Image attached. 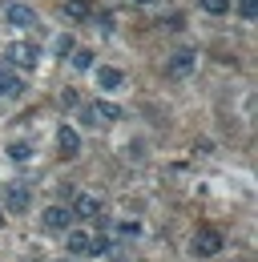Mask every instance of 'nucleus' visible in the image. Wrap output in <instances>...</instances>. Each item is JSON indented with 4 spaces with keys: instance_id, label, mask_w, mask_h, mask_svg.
Here are the masks:
<instances>
[{
    "instance_id": "1",
    "label": "nucleus",
    "mask_w": 258,
    "mask_h": 262,
    "mask_svg": "<svg viewBox=\"0 0 258 262\" xmlns=\"http://www.w3.org/2000/svg\"><path fill=\"white\" fill-rule=\"evenodd\" d=\"M193 69H198V53L193 49H178V53H169L165 77H169V85H182V81L193 77Z\"/></svg>"
},
{
    "instance_id": "2",
    "label": "nucleus",
    "mask_w": 258,
    "mask_h": 262,
    "mask_svg": "<svg viewBox=\"0 0 258 262\" xmlns=\"http://www.w3.org/2000/svg\"><path fill=\"white\" fill-rule=\"evenodd\" d=\"M4 53H8V65L20 69V73H32V69L40 65V49H36V45H29V40H12Z\"/></svg>"
},
{
    "instance_id": "3",
    "label": "nucleus",
    "mask_w": 258,
    "mask_h": 262,
    "mask_svg": "<svg viewBox=\"0 0 258 262\" xmlns=\"http://www.w3.org/2000/svg\"><path fill=\"white\" fill-rule=\"evenodd\" d=\"M222 246H226V238H222V230H214V226H202L198 238H193V254L198 258H214Z\"/></svg>"
},
{
    "instance_id": "4",
    "label": "nucleus",
    "mask_w": 258,
    "mask_h": 262,
    "mask_svg": "<svg viewBox=\"0 0 258 262\" xmlns=\"http://www.w3.org/2000/svg\"><path fill=\"white\" fill-rule=\"evenodd\" d=\"M29 206H32V190L25 182H8V186H4V210H8V214H25Z\"/></svg>"
},
{
    "instance_id": "5",
    "label": "nucleus",
    "mask_w": 258,
    "mask_h": 262,
    "mask_svg": "<svg viewBox=\"0 0 258 262\" xmlns=\"http://www.w3.org/2000/svg\"><path fill=\"white\" fill-rule=\"evenodd\" d=\"M4 20L12 29H32L36 25V12H32V4H25V0H8L4 4Z\"/></svg>"
},
{
    "instance_id": "6",
    "label": "nucleus",
    "mask_w": 258,
    "mask_h": 262,
    "mask_svg": "<svg viewBox=\"0 0 258 262\" xmlns=\"http://www.w3.org/2000/svg\"><path fill=\"white\" fill-rule=\"evenodd\" d=\"M40 226L61 234V230L73 226V210H69V206H45V210H40Z\"/></svg>"
},
{
    "instance_id": "7",
    "label": "nucleus",
    "mask_w": 258,
    "mask_h": 262,
    "mask_svg": "<svg viewBox=\"0 0 258 262\" xmlns=\"http://www.w3.org/2000/svg\"><path fill=\"white\" fill-rule=\"evenodd\" d=\"M121 85H125V73L117 65H101L97 69V89H101V93H117Z\"/></svg>"
},
{
    "instance_id": "8",
    "label": "nucleus",
    "mask_w": 258,
    "mask_h": 262,
    "mask_svg": "<svg viewBox=\"0 0 258 262\" xmlns=\"http://www.w3.org/2000/svg\"><path fill=\"white\" fill-rule=\"evenodd\" d=\"M57 154H61V158H77V154H81V133L73 129V125H61V129H57Z\"/></svg>"
},
{
    "instance_id": "9",
    "label": "nucleus",
    "mask_w": 258,
    "mask_h": 262,
    "mask_svg": "<svg viewBox=\"0 0 258 262\" xmlns=\"http://www.w3.org/2000/svg\"><path fill=\"white\" fill-rule=\"evenodd\" d=\"M73 214H77V218H101V198L97 194H77L73 198Z\"/></svg>"
},
{
    "instance_id": "10",
    "label": "nucleus",
    "mask_w": 258,
    "mask_h": 262,
    "mask_svg": "<svg viewBox=\"0 0 258 262\" xmlns=\"http://www.w3.org/2000/svg\"><path fill=\"white\" fill-rule=\"evenodd\" d=\"M61 12L69 20H89V16H93V4H89V0H64Z\"/></svg>"
},
{
    "instance_id": "11",
    "label": "nucleus",
    "mask_w": 258,
    "mask_h": 262,
    "mask_svg": "<svg viewBox=\"0 0 258 262\" xmlns=\"http://www.w3.org/2000/svg\"><path fill=\"white\" fill-rule=\"evenodd\" d=\"M20 89H25V81H20L16 73H8V65H0V93H4V97H16Z\"/></svg>"
},
{
    "instance_id": "12",
    "label": "nucleus",
    "mask_w": 258,
    "mask_h": 262,
    "mask_svg": "<svg viewBox=\"0 0 258 262\" xmlns=\"http://www.w3.org/2000/svg\"><path fill=\"white\" fill-rule=\"evenodd\" d=\"M89 109H93V117L97 121H117V117H121V105H113V101H93V105H89Z\"/></svg>"
},
{
    "instance_id": "13",
    "label": "nucleus",
    "mask_w": 258,
    "mask_h": 262,
    "mask_svg": "<svg viewBox=\"0 0 258 262\" xmlns=\"http://www.w3.org/2000/svg\"><path fill=\"white\" fill-rule=\"evenodd\" d=\"M89 230H73L69 226V254H85V246H89Z\"/></svg>"
},
{
    "instance_id": "14",
    "label": "nucleus",
    "mask_w": 258,
    "mask_h": 262,
    "mask_svg": "<svg viewBox=\"0 0 258 262\" xmlns=\"http://www.w3.org/2000/svg\"><path fill=\"white\" fill-rule=\"evenodd\" d=\"M113 250V242L109 238H89V246H85V258H105Z\"/></svg>"
},
{
    "instance_id": "15",
    "label": "nucleus",
    "mask_w": 258,
    "mask_h": 262,
    "mask_svg": "<svg viewBox=\"0 0 258 262\" xmlns=\"http://www.w3.org/2000/svg\"><path fill=\"white\" fill-rule=\"evenodd\" d=\"M8 158H12V162H29L32 145H29V141H8Z\"/></svg>"
},
{
    "instance_id": "16",
    "label": "nucleus",
    "mask_w": 258,
    "mask_h": 262,
    "mask_svg": "<svg viewBox=\"0 0 258 262\" xmlns=\"http://www.w3.org/2000/svg\"><path fill=\"white\" fill-rule=\"evenodd\" d=\"M238 20H258V0H238Z\"/></svg>"
},
{
    "instance_id": "17",
    "label": "nucleus",
    "mask_w": 258,
    "mask_h": 262,
    "mask_svg": "<svg viewBox=\"0 0 258 262\" xmlns=\"http://www.w3.org/2000/svg\"><path fill=\"white\" fill-rule=\"evenodd\" d=\"M202 8L210 16H222V12H230V0H202Z\"/></svg>"
},
{
    "instance_id": "18",
    "label": "nucleus",
    "mask_w": 258,
    "mask_h": 262,
    "mask_svg": "<svg viewBox=\"0 0 258 262\" xmlns=\"http://www.w3.org/2000/svg\"><path fill=\"white\" fill-rule=\"evenodd\" d=\"M73 65L77 69H93V53H89V49H77V53H73Z\"/></svg>"
},
{
    "instance_id": "19",
    "label": "nucleus",
    "mask_w": 258,
    "mask_h": 262,
    "mask_svg": "<svg viewBox=\"0 0 258 262\" xmlns=\"http://www.w3.org/2000/svg\"><path fill=\"white\" fill-rule=\"evenodd\" d=\"M121 234H129V238H133V234H141V226H137V222H121Z\"/></svg>"
},
{
    "instance_id": "20",
    "label": "nucleus",
    "mask_w": 258,
    "mask_h": 262,
    "mask_svg": "<svg viewBox=\"0 0 258 262\" xmlns=\"http://www.w3.org/2000/svg\"><path fill=\"white\" fill-rule=\"evenodd\" d=\"M133 4H154V0H133Z\"/></svg>"
},
{
    "instance_id": "21",
    "label": "nucleus",
    "mask_w": 258,
    "mask_h": 262,
    "mask_svg": "<svg viewBox=\"0 0 258 262\" xmlns=\"http://www.w3.org/2000/svg\"><path fill=\"white\" fill-rule=\"evenodd\" d=\"M0 226H4V214H0Z\"/></svg>"
},
{
    "instance_id": "22",
    "label": "nucleus",
    "mask_w": 258,
    "mask_h": 262,
    "mask_svg": "<svg viewBox=\"0 0 258 262\" xmlns=\"http://www.w3.org/2000/svg\"><path fill=\"white\" fill-rule=\"evenodd\" d=\"M109 262H121V258H109Z\"/></svg>"
},
{
    "instance_id": "23",
    "label": "nucleus",
    "mask_w": 258,
    "mask_h": 262,
    "mask_svg": "<svg viewBox=\"0 0 258 262\" xmlns=\"http://www.w3.org/2000/svg\"><path fill=\"white\" fill-rule=\"evenodd\" d=\"M0 97H4V93H0Z\"/></svg>"
}]
</instances>
